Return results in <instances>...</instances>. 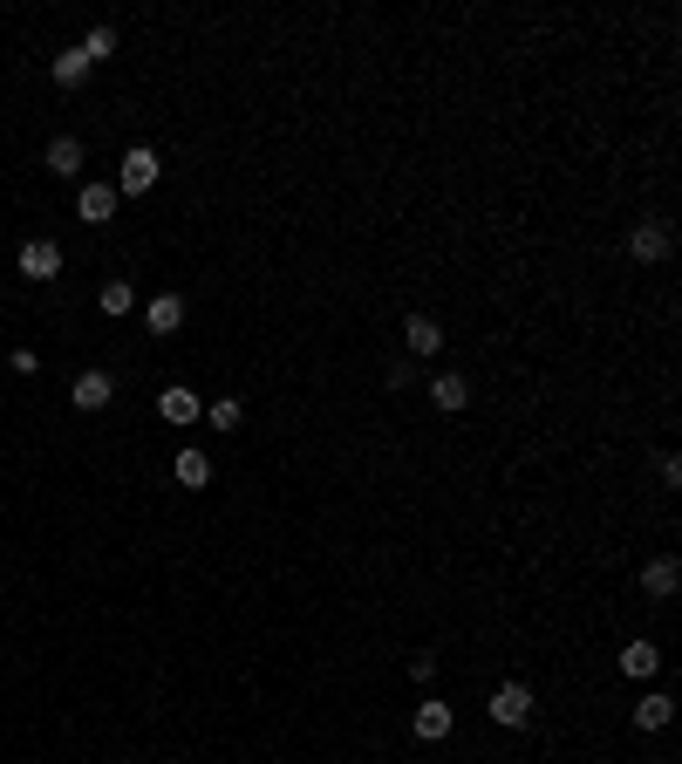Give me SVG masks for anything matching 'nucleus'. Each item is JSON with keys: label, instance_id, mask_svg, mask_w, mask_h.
Here are the masks:
<instances>
[{"label": "nucleus", "instance_id": "18", "mask_svg": "<svg viewBox=\"0 0 682 764\" xmlns=\"http://www.w3.org/2000/svg\"><path fill=\"white\" fill-rule=\"evenodd\" d=\"M130 301H137V294H130V280H103V294H96V307H103V314H130Z\"/></svg>", "mask_w": 682, "mask_h": 764}, {"label": "nucleus", "instance_id": "19", "mask_svg": "<svg viewBox=\"0 0 682 764\" xmlns=\"http://www.w3.org/2000/svg\"><path fill=\"white\" fill-rule=\"evenodd\" d=\"M76 48L89 55V62H103V55H116V28H89V35H82Z\"/></svg>", "mask_w": 682, "mask_h": 764}, {"label": "nucleus", "instance_id": "7", "mask_svg": "<svg viewBox=\"0 0 682 764\" xmlns=\"http://www.w3.org/2000/svg\"><path fill=\"white\" fill-rule=\"evenodd\" d=\"M110 396H116V382L103 376V369H89V376H76V389H69V403H76V410H103Z\"/></svg>", "mask_w": 682, "mask_h": 764}, {"label": "nucleus", "instance_id": "9", "mask_svg": "<svg viewBox=\"0 0 682 764\" xmlns=\"http://www.w3.org/2000/svg\"><path fill=\"white\" fill-rule=\"evenodd\" d=\"M185 328V301L178 294H157L151 301V335H178Z\"/></svg>", "mask_w": 682, "mask_h": 764}, {"label": "nucleus", "instance_id": "1", "mask_svg": "<svg viewBox=\"0 0 682 764\" xmlns=\"http://www.w3.org/2000/svg\"><path fill=\"white\" fill-rule=\"evenodd\" d=\"M157 171H164V164H157V151H151V144L123 151V171H116V198H123V191H130V198H144V191L157 185Z\"/></svg>", "mask_w": 682, "mask_h": 764}, {"label": "nucleus", "instance_id": "4", "mask_svg": "<svg viewBox=\"0 0 682 764\" xmlns=\"http://www.w3.org/2000/svg\"><path fill=\"white\" fill-rule=\"evenodd\" d=\"M21 273H28V280H55V273H62V246H55V239H28V246H21Z\"/></svg>", "mask_w": 682, "mask_h": 764}, {"label": "nucleus", "instance_id": "5", "mask_svg": "<svg viewBox=\"0 0 682 764\" xmlns=\"http://www.w3.org/2000/svg\"><path fill=\"white\" fill-rule=\"evenodd\" d=\"M676 587H682V567L669 560V553L642 567V594H648V601H676Z\"/></svg>", "mask_w": 682, "mask_h": 764}, {"label": "nucleus", "instance_id": "17", "mask_svg": "<svg viewBox=\"0 0 682 764\" xmlns=\"http://www.w3.org/2000/svg\"><path fill=\"white\" fill-rule=\"evenodd\" d=\"M82 76H89V55H82V48H62V55H55V82H62V89H76Z\"/></svg>", "mask_w": 682, "mask_h": 764}, {"label": "nucleus", "instance_id": "10", "mask_svg": "<svg viewBox=\"0 0 682 764\" xmlns=\"http://www.w3.org/2000/svg\"><path fill=\"white\" fill-rule=\"evenodd\" d=\"M410 730H417L423 744H437V737H451V710L444 703H423L417 717H410Z\"/></svg>", "mask_w": 682, "mask_h": 764}, {"label": "nucleus", "instance_id": "14", "mask_svg": "<svg viewBox=\"0 0 682 764\" xmlns=\"http://www.w3.org/2000/svg\"><path fill=\"white\" fill-rule=\"evenodd\" d=\"M157 410H164V423H191V417H198V396H191V389H164Z\"/></svg>", "mask_w": 682, "mask_h": 764}, {"label": "nucleus", "instance_id": "11", "mask_svg": "<svg viewBox=\"0 0 682 764\" xmlns=\"http://www.w3.org/2000/svg\"><path fill=\"white\" fill-rule=\"evenodd\" d=\"M48 171H55V178H76L82 171V144L76 137H55V144H48Z\"/></svg>", "mask_w": 682, "mask_h": 764}, {"label": "nucleus", "instance_id": "20", "mask_svg": "<svg viewBox=\"0 0 682 764\" xmlns=\"http://www.w3.org/2000/svg\"><path fill=\"white\" fill-rule=\"evenodd\" d=\"M212 430H239V403H212Z\"/></svg>", "mask_w": 682, "mask_h": 764}, {"label": "nucleus", "instance_id": "12", "mask_svg": "<svg viewBox=\"0 0 682 764\" xmlns=\"http://www.w3.org/2000/svg\"><path fill=\"white\" fill-rule=\"evenodd\" d=\"M430 403H437V410H464V403H471V382L464 376H437L430 382Z\"/></svg>", "mask_w": 682, "mask_h": 764}, {"label": "nucleus", "instance_id": "8", "mask_svg": "<svg viewBox=\"0 0 682 764\" xmlns=\"http://www.w3.org/2000/svg\"><path fill=\"white\" fill-rule=\"evenodd\" d=\"M76 212L89 219V226H103L116 212V185H82V198H76Z\"/></svg>", "mask_w": 682, "mask_h": 764}, {"label": "nucleus", "instance_id": "21", "mask_svg": "<svg viewBox=\"0 0 682 764\" xmlns=\"http://www.w3.org/2000/svg\"><path fill=\"white\" fill-rule=\"evenodd\" d=\"M410 376H417L410 362H389V369H382V382H389V389H410Z\"/></svg>", "mask_w": 682, "mask_h": 764}, {"label": "nucleus", "instance_id": "6", "mask_svg": "<svg viewBox=\"0 0 682 764\" xmlns=\"http://www.w3.org/2000/svg\"><path fill=\"white\" fill-rule=\"evenodd\" d=\"M403 348H410V355H437V348H444V328H437L430 314H410V321H403Z\"/></svg>", "mask_w": 682, "mask_h": 764}, {"label": "nucleus", "instance_id": "2", "mask_svg": "<svg viewBox=\"0 0 682 764\" xmlns=\"http://www.w3.org/2000/svg\"><path fill=\"white\" fill-rule=\"evenodd\" d=\"M492 724H505V730H526L532 724V689L526 683L492 689Z\"/></svg>", "mask_w": 682, "mask_h": 764}, {"label": "nucleus", "instance_id": "16", "mask_svg": "<svg viewBox=\"0 0 682 764\" xmlns=\"http://www.w3.org/2000/svg\"><path fill=\"white\" fill-rule=\"evenodd\" d=\"M621 669H628V676H655V669H662L655 642H628V649H621Z\"/></svg>", "mask_w": 682, "mask_h": 764}, {"label": "nucleus", "instance_id": "13", "mask_svg": "<svg viewBox=\"0 0 682 764\" xmlns=\"http://www.w3.org/2000/svg\"><path fill=\"white\" fill-rule=\"evenodd\" d=\"M669 717H676V703H669L662 689H648V696H642V710H635V724H642V730H662Z\"/></svg>", "mask_w": 682, "mask_h": 764}, {"label": "nucleus", "instance_id": "3", "mask_svg": "<svg viewBox=\"0 0 682 764\" xmlns=\"http://www.w3.org/2000/svg\"><path fill=\"white\" fill-rule=\"evenodd\" d=\"M628 253H635L642 267H662V260H669V226H662V219H648V226H635V239H628Z\"/></svg>", "mask_w": 682, "mask_h": 764}, {"label": "nucleus", "instance_id": "15", "mask_svg": "<svg viewBox=\"0 0 682 764\" xmlns=\"http://www.w3.org/2000/svg\"><path fill=\"white\" fill-rule=\"evenodd\" d=\"M178 485H191V492L212 485V458L205 451H178Z\"/></svg>", "mask_w": 682, "mask_h": 764}]
</instances>
